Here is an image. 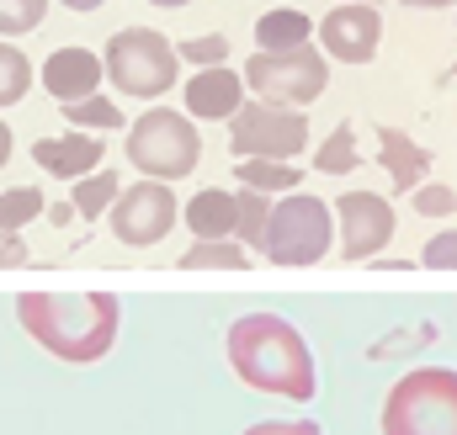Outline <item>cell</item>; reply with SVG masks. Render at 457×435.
Masks as SVG:
<instances>
[{
    "label": "cell",
    "instance_id": "19",
    "mask_svg": "<svg viewBox=\"0 0 457 435\" xmlns=\"http://www.w3.org/2000/svg\"><path fill=\"white\" fill-rule=\"evenodd\" d=\"M122 192V181H117V170H91V176H80L75 181V197H70V208L80 218H102L107 208H112V197Z\"/></svg>",
    "mask_w": 457,
    "mask_h": 435
},
{
    "label": "cell",
    "instance_id": "21",
    "mask_svg": "<svg viewBox=\"0 0 457 435\" xmlns=\"http://www.w3.org/2000/svg\"><path fill=\"white\" fill-rule=\"evenodd\" d=\"M245 266H250V255L224 244V239H197L181 255V271H245Z\"/></svg>",
    "mask_w": 457,
    "mask_h": 435
},
{
    "label": "cell",
    "instance_id": "22",
    "mask_svg": "<svg viewBox=\"0 0 457 435\" xmlns=\"http://www.w3.org/2000/svg\"><path fill=\"white\" fill-rule=\"evenodd\" d=\"M32 91V59L16 43H0V107H16Z\"/></svg>",
    "mask_w": 457,
    "mask_h": 435
},
{
    "label": "cell",
    "instance_id": "5",
    "mask_svg": "<svg viewBox=\"0 0 457 435\" xmlns=\"http://www.w3.org/2000/svg\"><path fill=\"white\" fill-rule=\"evenodd\" d=\"M176 43L154 27H122L112 32L107 53H102V70L122 96H138V102H154L176 86Z\"/></svg>",
    "mask_w": 457,
    "mask_h": 435
},
{
    "label": "cell",
    "instance_id": "8",
    "mask_svg": "<svg viewBox=\"0 0 457 435\" xmlns=\"http://www.w3.org/2000/svg\"><path fill=\"white\" fill-rule=\"evenodd\" d=\"M245 86L261 96V102H282V107H309L325 96V80H330V64L314 43L303 48H282V53H261L239 70Z\"/></svg>",
    "mask_w": 457,
    "mask_h": 435
},
{
    "label": "cell",
    "instance_id": "2",
    "mask_svg": "<svg viewBox=\"0 0 457 435\" xmlns=\"http://www.w3.org/2000/svg\"><path fill=\"white\" fill-rule=\"evenodd\" d=\"M228 366L239 372V382L277 393V398H314V356L303 345L298 324H287L282 314H245L228 324Z\"/></svg>",
    "mask_w": 457,
    "mask_h": 435
},
{
    "label": "cell",
    "instance_id": "1",
    "mask_svg": "<svg viewBox=\"0 0 457 435\" xmlns=\"http://www.w3.org/2000/svg\"><path fill=\"white\" fill-rule=\"evenodd\" d=\"M16 319L48 356L70 366H91L112 350L122 303L112 292H21Z\"/></svg>",
    "mask_w": 457,
    "mask_h": 435
},
{
    "label": "cell",
    "instance_id": "24",
    "mask_svg": "<svg viewBox=\"0 0 457 435\" xmlns=\"http://www.w3.org/2000/svg\"><path fill=\"white\" fill-rule=\"evenodd\" d=\"M361 160H356V133L351 127H336L320 149H314V170H325V176H345V170H356Z\"/></svg>",
    "mask_w": 457,
    "mask_h": 435
},
{
    "label": "cell",
    "instance_id": "13",
    "mask_svg": "<svg viewBox=\"0 0 457 435\" xmlns=\"http://www.w3.org/2000/svg\"><path fill=\"white\" fill-rule=\"evenodd\" d=\"M37 75H43L37 86H43L54 102H80V96L102 91V80H107V70H102V59H96L91 48H54Z\"/></svg>",
    "mask_w": 457,
    "mask_h": 435
},
{
    "label": "cell",
    "instance_id": "27",
    "mask_svg": "<svg viewBox=\"0 0 457 435\" xmlns=\"http://www.w3.org/2000/svg\"><path fill=\"white\" fill-rule=\"evenodd\" d=\"M176 59H187V64H197V70L224 64L228 59V37H187V43H176Z\"/></svg>",
    "mask_w": 457,
    "mask_h": 435
},
{
    "label": "cell",
    "instance_id": "4",
    "mask_svg": "<svg viewBox=\"0 0 457 435\" xmlns=\"http://www.w3.org/2000/svg\"><path fill=\"white\" fill-rule=\"evenodd\" d=\"M330 239H336V218H330L325 197L282 192V202H271V213H266L261 250L277 266H314V260L330 255Z\"/></svg>",
    "mask_w": 457,
    "mask_h": 435
},
{
    "label": "cell",
    "instance_id": "28",
    "mask_svg": "<svg viewBox=\"0 0 457 435\" xmlns=\"http://www.w3.org/2000/svg\"><path fill=\"white\" fill-rule=\"evenodd\" d=\"M415 213H420V218L457 213V192H453V186H415Z\"/></svg>",
    "mask_w": 457,
    "mask_h": 435
},
{
    "label": "cell",
    "instance_id": "15",
    "mask_svg": "<svg viewBox=\"0 0 457 435\" xmlns=\"http://www.w3.org/2000/svg\"><path fill=\"white\" fill-rule=\"evenodd\" d=\"M378 149H383V170H388L394 192H415L420 176L431 170V154H426L404 127H383V133H378Z\"/></svg>",
    "mask_w": 457,
    "mask_h": 435
},
{
    "label": "cell",
    "instance_id": "30",
    "mask_svg": "<svg viewBox=\"0 0 457 435\" xmlns=\"http://www.w3.org/2000/svg\"><path fill=\"white\" fill-rule=\"evenodd\" d=\"M245 435H320L314 420H266V425H250Z\"/></svg>",
    "mask_w": 457,
    "mask_h": 435
},
{
    "label": "cell",
    "instance_id": "3",
    "mask_svg": "<svg viewBox=\"0 0 457 435\" xmlns=\"http://www.w3.org/2000/svg\"><path fill=\"white\" fill-rule=\"evenodd\" d=\"M383 435H457V372L415 366L383 404Z\"/></svg>",
    "mask_w": 457,
    "mask_h": 435
},
{
    "label": "cell",
    "instance_id": "6",
    "mask_svg": "<svg viewBox=\"0 0 457 435\" xmlns=\"http://www.w3.org/2000/svg\"><path fill=\"white\" fill-rule=\"evenodd\" d=\"M197 160H203V138L176 107H149L128 133V165L144 170L149 181H187Z\"/></svg>",
    "mask_w": 457,
    "mask_h": 435
},
{
    "label": "cell",
    "instance_id": "29",
    "mask_svg": "<svg viewBox=\"0 0 457 435\" xmlns=\"http://www.w3.org/2000/svg\"><path fill=\"white\" fill-rule=\"evenodd\" d=\"M420 266H431V271H457V228L436 234V239L420 250Z\"/></svg>",
    "mask_w": 457,
    "mask_h": 435
},
{
    "label": "cell",
    "instance_id": "32",
    "mask_svg": "<svg viewBox=\"0 0 457 435\" xmlns=\"http://www.w3.org/2000/svg\"><path fill=\"white\" fill-rule=\"evenodd\" d=\"M11 149H16V138H11V122H0V165L11 160Z\"/></svg>",
    "mask_w": 457,
    "mask_h": 435
},
{
    "label": "cell",
    "instance_id": "23",
    "mask_svg": "<svg viewBox=\"0 0 457 435\" xmlns=\"http://www.w3.org/2000/svg\"><path fill=\"white\" fill-rule=\"evenodd\" d=\"M266 213H271V202L261 197V192H234V234L250 244V250H261V234H266Z\"/></svg>",
    "mask_w": 457,
    "mask_h": 435
},
{
    "label": "cell",
    "instance_id": "26",
    "mask_svg": "<svg viewBox=\"0 0 457 435\" xmlns=\"http://www.w3.org/2000/svg\"><path fill=\"white\" fill-rule=\"evenodd\" d=\"M48 16V0H0V37H21Z\"/></svg>",
    "mask_w": 457,
    "mask_h": 435
},
{
    "label": "cell",
    "instance_id": "34",
    "mask_svg": "<svg viewBox=\"0 0 457 435\" xmlns=\"http://www.w3.org/2000/svg\"><path fill=\"white\" fill-rule=\"evenodd\" d=\"M70 218H75V208H70V202H59V208L48 213V223H70Z\"/></svg>",
    "mask_w": 457,
    "mask_h": 435
},
{
    "label": "cell",
    "instance_id": "37",
    "mask_svg": "<svg viewBox=\"0 0 457 435\" xmlns=\"http://www.w3.org/2000/svg\"><path fill=\"white\" fill-rule=\"evenodd\" d=\"M453 75H457V64H453Z\"/></svg>",
    "mask_w": 457,
    "mask_h": 435
},
{
    "label": "cell",
    "instance_id": "35",
    "mask_svg": "<svg viewBox=\"0 0 457 435\" xmlns=\"http://www.w3.org/2000/svg\"><path fill=\"white\" fill-rule=\"evenodd\" d=\"M149 5H160V11H176V5H192V0H149Z\"/></svg>",
    "mask_w": 457,
    "mask_h": 435
},
{
    "label": "cell",
    "instance_id": "25",
    "mask_svg": "<svg viewBox=\"0 0 457 435\" xmlns=\"http://www.w3.org/2000/svg\"><path fill=\"white\" fill-rule=\"evenodd\" d=\"M48 202H43V192L37 186H11V192H0V228H21V223H32V218L43 213Z\"/></svg>",
    "mask_w": 457,
    "mask_h": 435
},
{
    "label": "cell",
    "instance_id": "11",
    "mask_svg": "<svg viewBox=\"0 0 457 435\" xmlns=\"http://www.w3.org/2000/svg\"><path fill=\"white\" fill-rule=\"evenodd\" d=\"M320 43H325V53L330 59H341V64H367L372 53H378V37H383V16H378V5L372 0H341L320 27Z\"/></svg>",
    "mask_w": 457,
    "mask_h": 435
},
{
    "label": "cell",
    "instance_id": "36",
    "mask_svg": "<svg viewBox=\"0 0 457 435\" xmlns=\"http://www.w3.org/2000/svg\"><path fill=\"white\" fill-rule=\"evenodd\" d=\"M410 5H457V0H410Z\"/></svg>",
    "mask_w": 457,
    "mask_h": 435
},
{
    "label": "cell",
    "instance_id": "10",
    "mask_svg": "<svg viewBox=\"0 0 457 435\" xmlns=\"http://www.w3.org/2000/svg\"><path fill=\"white\" fill-rule=\"evenodd\" d=\"M336 208V228H341V255L345 260H372L388 239H394V208L378 192H345Z\"/></svg>",
    "mask_w": 457,
    "mask_h": 435
},
{
    "label": "cell",
    "instance_id": "12",
    "mask_svg": "<svg viewBox=\"0 0 457 435\" xmlns=\"http://www.w3.org/2000/svg\"><path fill=\"white\" fill-rule=\"evenodd\" d=\"M102 160H107L102 133H80V127H70V133H59V138H37V144H32V165H37V170H48V176H59V181H80V176H91Z\"/></svg>",
    "mask_w": 457,
    "mask_h": 435
},
{
    "label": "cell",
    "instance_id": "33",
    "mask_svg": "<svg viewBox=\"0 0 457 435\" xmlns=\"http://www.w3.org/2000/svg\"><path fill=\"white\" fill-rule=\"evenodd\" d=\"M59 5H70V11H102L107 0H59Z\"/></svg>",
    "mask_w": 457,
    "mask_h": 435
},
{
    "label": "cell",
    "instance_id": "20",
    "mask_svg": "<svg viewBox=\"0 0 457 435\" xmlns=\"http://www.w3.org/2000/svg\"><path fill=\"white\" fill-rule=\"evenodd\" d=\"M64 107V122H75L80 133H107V127H122L128 117L117 102H107L102 91H91V96H80V102H59Z\"/></svg>",
    "mask_w": 457,
    "mask_h": 435
},
{
    "label": "cell",
    "instance_id": "14",
    "mask_svg": "<svg viewBox=\"0 0 457 435\" xmlns=\"http://www.w3.org/2000/svg\"><path fill=\"white\" fill-rule=\"evenodd\" d=\"M181 102H187V117H208V122L234 117L239 102H245V75L228 70V64H208L181 86Z\"/></svg>",
    "mask_w": 457,
    "mask_h": 435
},
{
    "label": "cell",
    "instance_id": "17",
    "mask_svg": "<svg viewBox=\"0 0 457 435\" xmlns=\"http://www.w3.org/2000/svg\"><path fill=\"white\" fill-rule=\"evenodd\" d=\"M187 228L197 234V239H228L234 234V192H219V186H208V192H197L192 202H187Z\"/></svg>",
    "mask_w": 457,
    "mask_h": 435
},
{
    "label": "cell",
    "instance_id": "31",
    "mask_svg": "<svg viewBox=\"0 0 457 435\" xmlns=\"http://www.w3.org/2000/svg\"><path fill=\"white\" fill-rule=\"evenodd\" d=\"M0 266H27V244L16 239V228H0Z\"/></svg>",
    "mask_w": 457,
    "mask_h": 435
},
{
    "label": "cell",
    "instance_id": "9",
    "mask_svg": "<svg viewBox=\"0 0 457 435\" xmlns=\"http://www.w3.org/2000/svg\"><path fill=\"white\" fill-rule=\"evenodd\" d=\"M107 213H112L117 239L144 250V244H160L176 228V192H170V181H138V186L117 192Z\"/></svg>",
    "mask_w": 457,
    "mask_h": 435
},
{
    "label": "cell",
    "instance_id": "18",
    "mask_svg": "<svg viewBox=\"0 0 457 435\" xmlns=\"http://www.w3.org/2000/svg\"><path fill=\"white\" fill-rule=\"evenodd\" d=\"M234 170H239V181H245L250 192H261V197H271V192H298V181H303V170L287 165V160H245V165H234Z\"/></svg>",
    "mask_w": 457,
    "mask_h": 435
},
{
    "label": "cell",
    "instance_id": "7",
    "mask_svg": "<svg viewBox=\"0 0 457 435\" xmlns=\"http://www.w3.org/2000/svg\"><path fill=\"white\" fill-rule=\"evenodd\" d=\"M228 149L239 160H298L309 149V122L298 107L282 102H239L228 117Z\"/></svg>",
    "mask_w": 457,
    "mask_h": 435
},
{
    "label": "cell",
    "instance_id": "16",
    "mask_svg": "<svg viewBox=\"0 0 457 435\" xmlns=\"http://www.w3.org/2000/svg\"><path fill=\"white\" fill-rule=\"evenodd\" d=\"M309 37H314V21H309L303 11H293V5H277V11H266V16L255 21V43H261V53L303 48Z\"/></svg>",
    "mask_w": 457,
    "mask_h": 435
}]
</instances>
